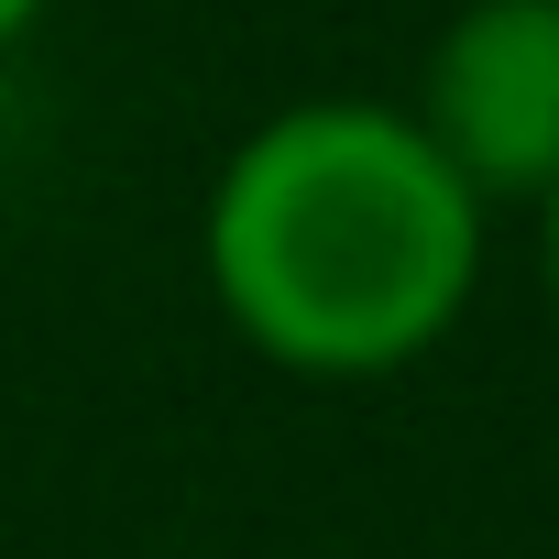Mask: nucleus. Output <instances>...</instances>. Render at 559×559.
Wrapping results in <instances>:
<instances>
[{"label": "nucleus", "instance_id": "nucleus-4", "mask_svg": "<svg viewBox=\"0 0 559 559\" xmlns=\"http://www.w3.org/2000/svg\"><path fill=\"white\" fill-rule=\"evenodd\" d=\"M45 12H56V0H0V56H12V45H23Z\"/></svg>", "mask_w": 559, "mask_h": 559}, {"label": "nucleus", "instance_id": "nucleus-1", "mask_svg": "<svg viewBox=\"0 0 559 559\" xmlns=\"http://www.w3.org/2000/svg\"><path fill=\"white\" fill-rule=\"evenodd\" d=\"M483 263L493 209L439 165L406 99H286L198 198L209 308L297 384H384L428 362L472 319Z\"/></svg>", "mask_w": 559, "mask_h": 559}, {"label": "nucleus", "instance_id": "nucleus-3", "mask_svg": "<svg viewBox=\"0 0 559 559\" xmlns=\"http://www.w3.org/2000/svg\"><path fill=\"white\" fill-rule=\"evenodd\" d=\"M537 286H548V319H559V187L537 198Z\"/></svg>", "mask_w": 559, "mask_h": 559}, {"label": "nucleus", "instance_id": "nucleus-2", "mask_svg": "<svg viewBox=\"0 0 559 559\" xmlns=\"http://www.w3.org/2000/svg\"><path fill=\"white\" fill-rule=\"evenodd\" d=\"M406 121L483 209H537L559 187V0H461L417 56Z\"/></svg>", "mask_w": 559, "mask_h": 559}]
</instances>
